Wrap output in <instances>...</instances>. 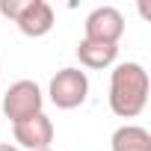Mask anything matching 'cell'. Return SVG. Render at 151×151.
Masks as SVG:
<instances>
[{
  "label": "cell",
  "instance_id": "cell-6",
  "mask_svg": "<svg viewBox=\"0 0 151 151\" xmlns=\"http://www.w3.org/2000/svg\"><path fill=\"white\" fill-rule=\"evenodd\" d=\"M12 136H15V142H18L21 148H27V151H45V148H50V142H53V122H50L45 113L30 116V119L12 124Z\"/></svg>",
  "mask_w": 151,
  "mask_h": 151
},
{
  "label": "cell",
  "instance_id": "cell-2",
  "mask_svg": "<svg viewBox=\"0 0 151 151\" xmlns=\"http://www.w3.org/2000/svg\"><path fill=\"white\" fill-rule=\"evenodd\" d=\"M0 15L18 24L30 39H42L53 30V9L47 0H0Z\"/></svg>",
  "mask_w": 151,
  "mask_h": 151
},
{
  "label": "cell",
  "instance_id": "cell-9",
  "mask_svg": "<svg viewBox=\"0 0 151 151\" xmlns=\"http://www.w3.org/2000/svg\"><path fill=\"white\" fill-rule=\"evenodd\" d=\"M0 151H21L18 145H9V142H0Z\"/></svg>",
  "mask_w": 151,
  "mask_h": 151
},
{
  "label": "cell",
  "instance_id": "cell-8",
  "mask_svg": "<svg viewBox=\"0 0 151 151\" xmlns=\"http://www.w3.org/2000/svg\"><path fill=\"white\" fill-rule=\"evenodd\" d=\"M113 151H151V133L139 124H122L113 139H110Z\"/></svg>",
  "mask_w": 151,
  "mask_h": 151
},
{
  "label": "cell",
  "instance_id": "cell-1",
  "mask_svg": "<svg viewBox=\"0 0 151 151\" xmlns=\"http://www.w3.org/2000/svg\"><path fill=\"white\" fill-rule=\"evenodd\" d=\"M148 71L142 62H119L110 71V110L119 119H136L148 104Z\"/></svg>",
  "mask_w": 151,
  "mask_h": 151
},
{
  "label": "cell",
  "instance_id": "cell-4",
  "mask_svg": "<svg viewBox=\"0 0 151 151\" xmlns=\"http://www.w3.org/2000/svg\"><path fill=\"white\" fill-rule=\"evenodd\" d=\"M45 107V95L39 89L36 80H18L6 89L3 95V104H0V110H3V116L15 124V122H24L30 116H39Z\"/></svg>",
  "mask_w": 151,
  "mask_h": 151
},
{
  "label": "cell",
  "instance_id": "cell-3",
  "mask_svg": "<svg viewBox=\"0 0 151 151\" xmlns=\"http://www.w3.org/2000/svg\"><path fill=\"white\" fill-rule=\"evenodd\" d=\"M47 95H50V104L56 110H77L86 95H89V77H86V71L80 68H59L50 83H47Z\"/></svg>",
  "mask_w": 151,
  "mask_h": 151
},
{
  "label": "cell",
  "instance_id": "cell-5",
  "mask_svg": "<svg viewBox=\"0 0 151 151\" xmlns=\"http://www.w3.org/2000/svg\"><path fill=\"white\" fill-rule=\"evenodd\" d=\"M89 42H104V45H119V39L124 36V15L116 6H98L86 15L83 24Z\"/></svg>",
  "mask_w": 151,
  "mask_h": 151
},
{
  "label": "cell",
  "instance_id": "cell-10",
  "mask_svg": "<svg viewBox=\"0 0 151 151\" xmlns=\"http://www.w3.org/2000/svg\"><path fill=\"white\" fill-rule=\"evenodd\" d=\"M45 151H53V148H45Z\"/></svg>",
  "mask_w": 151,
  "mask_h": 151
},
{
  "label": "cell",
  "instance_id": "cell-7",
  "mask_svg": "<svg viewBox=\"0 0 151 151\" xmlns=\"http://www.w3.org/2000/svg\"><path fill=\"white\" fill-rule=\"evenodd\" d=\"M77 59H80L83 68H95V71L110 68V65H116V59H119V45H104V42H89V39H83V42L77 45Z\"/></svg>",
  "mask_w": 151,
  "mask_h": 151
}]
</instances>
